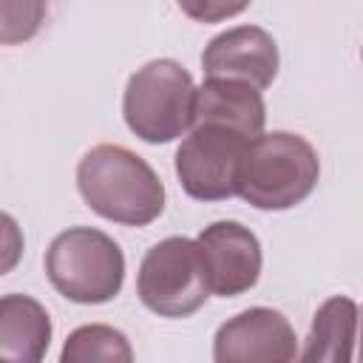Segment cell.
Masks as SVG:
<instances>
[{
  "instance_id": "cell-1",
  "label": "cell",
  "mask_w": 363,
  "mask_h": 363,
  "mask_svg": "<svg viewBox=\"0 0 363 363\" xmlns=\"http://www.w3.org/2000/svg\"><path fill=\"white\" fill-rule=\"evenodd\" d=\"M82 201L102 218L145 227L164 210V184L159 173L122 145H96L77 164Z\"/></svg>"
},
{
  "instance_id": "cell-2",
  "label": "cell",
  "mask_w": 363,
  "mask_h": 363,
  "mask_svg": "<svg viewBox=\"0 0 363 363\" xmlns=\"http://www.w3.org/2000/svg\"><path fill=\"white\" fill-rule=\"evenodd\" d=\"M318 176V150L298 133L272 130L250 139L238 170V196L258 210H289L315 190Z\"/></svg>"
},
{
  "instance_id": "cell-3",
  "label": "cell",
  "mask_w": 363,
  "mask_h": 363,
  "mask_svg": "<svg viewBox=\"0 0 363 363\" xmlns=\"http://www.w3.org/2000/svg\"><path fill=\"white\" fill-rule=\"evenodd\" d=\"M196 85L176 60H150L136 68L125 85L122 116L142 142L164 145L193 128Z\"/></svg>"
},
{
  "instance_id": "cell-4",
  "label": "cell",
  "mask_w": 363,
  "mask_h": 363,
  "mask_svg": "<svg viewBox=\"0 0 363 363\" xmlns=\"http://www.w3.org/2000/svg\"><path fill=\"white\" fill-rule=\"evenodd\" d=\"M51 286L74 303H108L125 281L119 244L94 227H68L45 250Z\"/></svg>"
},
{
  "instance_id": "cell-5",
  "label": "cell",
  "mask_w": 363,
  "mask_h": 363,
  "mask_svg": "<svg viewBox=\"0 0 363 363\" xmlns=\"http://www.w3.org/2000/svg\"><path fill=\"white\" fill-rule=\"evenodd\" d=\"M139 301L159 318H187L210 298V278L199 241L170 235L153 244L136 275Z\"/></svg>"
},
{
  "instance_id": "cell-6",
  "label": "cell",
  "mask_w": 363,
  "mask_h": 363,
  "mask_svg": "<svg viewBox=\"0 0 363 363\" xmlns=\"http://www.w3.org/2000/svg\"><path fill=\"white\" fill-rule=\"evenodd\" d=\"M250 139L224 125H193L176 150V176L196 201L238 196V170Z\"/></svg>"
},
{
  "instance_id": "cell-7",
  "label": "cell",
  "mask_w": 363,
  "mask_h": 363,
  "mask_svg": "<svg viewBox=\"0 0 363 363\" xmlns=\"http://www.w3.org/2000/svg\"><path fill=\"white\" fill-rule=\"evenodd\" d=\"M298 337L292 323L269 306H252L224 320L213 337V357L218 363H289L295 360Z\"/></svg>"
},
{
  "instance_id": "cell-8",
  "label": "cell",
  "mask_w": 363,
  "mask_h": 363,
  "mask_svg": "<svg viewBox=\"0 0 363 363\" xmlns=\"http://www.w3.org/2000/svg\"><path fill=\"white\" fill-rule=\"evenodd\" d=\"M210 292L235 298L258 284L261 275V244L258 235L238 221H213L199 233Z\"/></svg>"
},
{
  "instance_id": "cell-9",
  "label": "cell",
  "mask_w": 363,
  "mask_h": 363,
  "mask_svg": "<svg viewBox=\"0 0 363 363\" xmlns=\"http://www.w3.org/2000/svg\"><path fill=\"white\" fill-rule=\"evenodd\" d=\"M278 45L269 31L258 26H235L221 34H216L204 54L201 68L204 77H224V79H241L255 88H269L278 74Z\"/></svg>"
},
{
  "instance_id": "cell-10",
  "label": "cell",
  "mask_w": 363,
  "mask_h": 363,
  "mask_svg": "<svg viewBox=\"0 0 363 363\" xmlns=\"http://www.w3.org/2000/svg\"><path fill=\"white\" fill-rule=\"evenodd\" d=\"M193 125H224L244 133L247 139L261 136L267 125V105L261 88L241 79L207 77L196 88Z\"/></svg>"
},
{
  "instance_id": "cell-11",
  "label": "cell",
  "mask_w": 363,
  "mask_h": 363,
  "mask_svg": "<svg viewBox=\"0 0 363 363\" xmlns=\"http://www.w3.org/2000/svg\"><path fill=\"white\" fill-rule=\"evenodd\" d=\"M51 343V318L45 306L28 295H3L0 301V357L37 363Z\"/></svg>"
},
{
  "instance_id": "cell-12",
  "label": "cell",
  "mask_w": 363,
  "mask_h": 363,
  "mask_svg": "<svg viewBox=\"0 0 363 363\" xmlns=\"http://www.w3.org/2000/svg\"><path fill=\"white\" fill-rule=\"evenodd\" d=\"M357 303L346 295H332L323 301L312 318L306 346L298 354L301 360H329L346 363L354 357L357 340Z\"/></svg>"
},
{
  "instance_id": "cell-13",
  "label": "cell",
  "mask_w": 363,
  "mask_h": 363,
  "mask_svg": "<svg viewBox=\"0 0 363 363\" xmlns=\"http://www.w3.org/2000/svg\"><path fill=\"white\" fill-rule=\"evenodd\" d=\"M62 363H91V360H108V363H130L133 349L128 337L105 323H88L74 329L65 337V346L60 352Z\"/></svg>"
},
{
  "instance_id": "cell-14",
  "label": "cell",
  "mask_w": 363,
  "mask_h": 363,
  "mask_svg": "<svg viewBox=\"0 0 363 363\" xmlns=\"http://www.w3.org/2000/svg\"><path fill=\"white\" fill-rule=\"evenodd\" d=\"M48 11V0H3V23H0V40L6 45L31 40Z\"/></svg>"
},
{
  "instance_id": "cell-15",
  "label": "cell",
  "mask_w": 363,
  "mask_h": 363,
  "mask_svg": "<svg viewBox=\"0 0 363 363\" xmlns=\"http://www.w3.org/2000/svg\"><path fill=\"white\" fill-rule=\"evenodd\" d=\"M176 3L196 23H221L241 14L252 0H176Z\"/></svg>"
},
{
  "instance_id": "cell-16",
  "label": "cell",
  "mask_w": 363,
  "mask_h": 363,
  "mask_svg": "<svg viewBox=\"0 0 363 363\" xmlns=\"http://www.w3.org/2000/svg\"><path fill=\"white\" fill-rule=\"evenodd\" d=\"M360 360H363V332H360Z\"/></svg>"
}]
</instances>
